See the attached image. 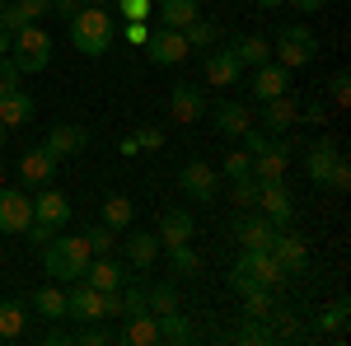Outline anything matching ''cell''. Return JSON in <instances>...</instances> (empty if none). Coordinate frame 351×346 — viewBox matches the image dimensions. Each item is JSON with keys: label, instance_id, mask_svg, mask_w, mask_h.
Listing matches in <instances>:
<instances>
[{"label": "cell", "instance_id": "obj_12", "mask_svg": "<svg viewBox=\"0 0 351 346\" xmlns=\"http://www.w3.org/2000/svg\"><path fill=\"white\" fill-rule=\"evenodd\" d=\"M28 220H33V197H24V187H0V234H24Z\"/></svg>", "mask_w": 351, "mask_h": 346}, {"label": "cell", "instance_id": "obj_34", "mask_svg": "<svg viewBox=\"0 0 351 346\" xmlns=\"http://www.w3.org/2000/svg\"><path fill=\"white\" fill-rule=\"evenodd\" d=\"M155 323H160V342H173V346L192 342V323H188V314H183V309L155 314Z\"/></svg>", "mask_w": 351, "mask_h": 346}, {"label": "cell", "instance_id": "obj_47", "mask_svg": "<svg viewBox=\"0 0 351 346\" xmlns=\"http://www.w3.org/2000/svg\"><path fill=\"white\" fill-rule=\"evenodd\" d=\"M324 187H332V192H347V187H351V164H347V155H337V164H332V173H328Z\"/></svg>", "mask_w": 351, "mask_h": 346}, {"label": "cell", "instance_id": "obj_60", "mask_svg": "<svg viewBox=\"0 0 351 346\" xmlns=\"http://www.w3.org/2000/svg\"><path fill=\"white\" fill-rule=\"evenodd\" d=\"M0 10H5V0H0Z\"/></svg>", "mask_w": 351, "mask_h": 346}, {"label": "cell", "instance_id": "obj_9", "mask_svg": "<svg viewBox=\"0 0 351 346\" xmlns=\"http://www.w3.org/2000/svg\"><path fill=\"white\" fill-rule=\"evenodd\" d=\"M178 187L188 192L192 201H211V197L220 192V169L211 160H188L183 173H178Z\"/></svg>", "mask_w": 351, "mask_h": 346}, {"label": "cell", "instance_id": "obj_20", "mask_svg": "<svg viewBox=\"0 0 351 346\" xmlns=\"http://www.w3.org/2000/svg\"><path fill=\"white\" fill-rule=\"evenodd\" d=\"M84 145H89V132H84L80 122H56L52 132H47V150H52L56 160H66V155H84Z\"/></svg>", "mask_w": 351, "mask_h": 346}, {"label": "cell", "instance_id": "obj_43", "mask_svg": "<svg viewBox=\"0 0 351 346\" xmlns=\"http://www.w3.org/2000/svg\"><path fill=\"white\" fill-rule=\"evenodd\" d=\"M14 89H24V75H19V66H14L10 56H0V99L14 94Z\"/></svg>", "mask_w": 351, "mask_h": 346}, {"label": "cell", "instance_id": "obj_13", "mask_svg": "<svg viewBox=\"0 0 351 346\" xmlns=\"http://www.w3.org/2000/svg\"><path fill=\"white\" fill-rule=\"evenodd\" d=\"M56 155L47 150V145H33V150H24L19 155V183L24 187H47L52 183V173H56Z\"/></svg>", "mask_w": 351, "mask_h": 346}, {"label": "cell", "instance_id": "obj_45", "mask_svg": "<svg viewBox=\"0 0 351 346\" xmlns=\"http://www.w3.org/2000/svg\"><path fill=\"white\" fill-rule=\"evenodd\" d=\"M248 150H230V155H225V164H220V173H225V178H243V173H248Z\"/></svg>", "mask_w": 351, "mask_h": 346}, {"label": "cell", "instance_id": "obj_16", "mask_svg": "<svg viewBox=\"0 0 351 346\" xmlns=\"http://www.w3.org/2000/svg\"><path fill=\"white\" fill-rule=\"evenodd\" d=\"M234 239H239L243 248H271V239H276V225H271L263 211H248V206H243V215L234 220Z\"/></svg>", "mask_w": 351, "mask_h": 346}, {"label": "cell", "instance_id": "obj_7", "mask_svg": "<svg viewBox=\"0 0 351 346\" xmlns=\"http://www.w3.org/2000/svg\"><path fill=\"white\" fill-rule=\"evenodd\" d=\"M145 56H150V66H178V61H188L192 47L188 38H183V28H150V42H145Z\"/></svg>", "mask_w": 351, "mask_h": 346}, {"label": "cell", "instance_id": "obj_29", "mask_svg": "<svg viewBox=\"0 0 351 346\" xmlns=\"http://www.w3.org/2000/svg\"><path fill=\"white\" fill-rule=\"evenodd\" d=\"M230 52L239 56L243 71H253V66L271 61V42H267V38H258V33H248V38H234V42H230Z\"/></svg>", "mask_w": 351, "mask_h": 346}, {"label": "cell", "instance_id": "obj_44", "mask_svg": "<svg viewBox=\"0 0 351 346\" xmlns=\"http://www.w3.org/2000/svg\"><path fill=\"white\" fill-rule=\"evenodd\" d=\"M122 19H155V0H117Z\"/></svg>", "mask_w": 351, "mask_h": 346}, {"label": "cell", "instance_id": "obj_24", "mask_svg": "<svg viewBox=\"0 0 351 346\" xmlns=\"http://www.w3.org/2000/svg\"><path fill=\"white\" fill-rule=\"evenodd\" d=\"M33 220H47V225H66L71 220V197L66 192H56V187H43L38 197H33Z\"/></svg>", "mask_w": 351, "mask_h": 346}, {"label": "cell", "instance_id": "obj_37", "mask_svg": "<svg viewBox=\"0 0 351 346\" xmlns=\"http://www.w3.org/2000/svg\"><path fill=\"white\" fill-rule=\"evenodd\" d=\"M145 304H150V314H169V309H178V291H173V281H155V286H145Z\"/></svg>", "mask_w": 351, "mask_h": 346}, {"label": "cell", "instance_id": "obj_33", "mask_svg": "<svg viewBox=\"0 0 351 346\" xmlns=\"http://www.w3.org/2000/svg\"><path fill=\"white\" fill-rule=\"evenodd\" d=\"M24 328H28V309L19 299H0V342L24 337Z\"/></svg>", "mask_w": 351, "mask_h": 346}, {"label": "cell", "instance_id": "obj_27", "mask_svg": "<svg viewBox=\"0 0 351 346\" xmlns=\"http://www.w3.org/2000/svg\"><path fill=\"white\" fill-rule=\"evenodd\" d=\"M99 220H104L108 230H117V234H122V230H127V225L136 220V206H132V197H122V192H108V197L99 201Z\"/></svg>", "mask_w": 351, "mask_h": 346}, {"label": "cell", "instance_id": "obj_54", "mask_svg": "<svg viewBox=\"0 0 351 346\" xmlns=\"http://www.w3.org/2000/svg\"><path fill=\"white\" fill-rule=\"evenodd\" d=\"M300 14H314V10H324V0H291Z\"/></svg>", "mask_w": 351, "mask_h": 346}, {"label": "cell", "instance_id": "obj_59", "mask_svg": "<svg viewBox=\"0 0 351 346\" xmlns=\"http://www.w3.org/2000/svg\"><path fill=\"white\" fill-rule=\"evenodd\" d=\"M0 187H5V169H0Z\"/></svg>", "mask_w": 351, "mask_h": 346}, {"label": "cell", "instance_id": "obj_11", "mask_svg": "<svg viewBox=\"0 0 351 346\" xmlns=\"http://www.w3.org/2000/svg\"><path fill=\"white\" fill-rule=\"evenodd\" d=\"M248 94H253L258 103H267V99H281V94H291V71H286L281 61H263V66H253Z\"/></svg>", "mask_w": 351, "mask_h": 346}, {"label": "cell", "instance_id": "obj_21", "mask_svg": "<svg viewBox=\"0 0 351 346\" xmlns=\"http://www.w3.org/2000/svg\"><path fill=\"white\" fill-rule=\"evenodd\" d=\"M192 230H197L192 215L183 211V206H169V211L160 215V230H155V234H160V248H178V243H192Z\"/></svg>", "mask_w": 351, "mask_h": 346}, {"label": "cell", "instance_id": "obj_32", "mask_svg": "<svg viewBox=\"0 0 351 346\" xmlns=\"http://www.w3.org/2000/svg\"><path fill=\"white\" fill-rule=\"evenodd\" d=\"M122 342L127 346H155L160 342V323H155V314H132L127 328H122Z\"/></svg>", "mask_w": 351, "mask_h": 346}, {"label": "cell", "instance_id": "obj_35", "mask_svg": "<svg viewBox=\"0 0 351 346\" xmlns=\"http://www.w3.org/2000/svg\"><path fill=\"white\" fill-rule=\"evenodd\" d=\"M183 38H188L192 52H206V47H216V42H220V24H216V19H206V14H197V19L183 28Z\"/></svg>", "mask_w": 351, "mask_h": 346}, {"label": "cell", "instance_id": "obj_22", "mask_svg": "<svg viewBox=\"0 0 351 346\" xmlns=\"http://www.w3.org/2000/svg\"><path fill=\"white\" fill-rule=\"evenodd\" d=\"M337 155H342V150H337L328 136H324V140H314V145L304 150V173H309V183H314V187H324V183H328V173H332Z\"/></svg>", "mask_w": 351, "mask_h": 346}, {"label": "cell", "instance_id": "obj_51", "mask_svg": "<svg viewBox=\"0 0 351 346\" xmlns=\"http://www.w3.org/2000/svg\"><path fill=\"white\" fill-rule=\"evenodd\" d=\"M239 140L248 145V160H253V155H263V150L271 145V136H267V132H258V127H248V132H243Z\"/></svg>", "mask_w": 351, "mask_h": 346}, {"label": "cell", "instance_id": "obj_53", "mask_svg": "<svg viewBox=\"0 0 351 346\" xmlns=\"http://www.w3.org/2000/svg\"><path fill=\"white\" fill-rule=\"evenodd\" d=\"M43 342H47V346H71V342H75V337H71V332H66V328H52V332H47V337H43Z\"/></svg>", "mask_w": 351, "mask_h": 346}, {"label": "cell", "instance_id": "obj_57", "mask_svg": "<svg viewBox=\"0 0 351 346\" xmlns=\"http://www.w3.org/2000/svg\"><path fill=\"white\" fill-rule=\"evenodd\" d=\"M5 136H10V127H0V150H5Z\"/></svg>", "mask_w": 351, "mask_h": 346}, {"label": "cell", "instance_id": "obj_41", "mask_svg": "<svg viewBox=\"0 0 351 346\" xmlns=\"http://www.w3.org/2000/svg\"><path fill=\"white\" fill-rule=\"evenodd\" d=\"M122 314H127V319H132V314H150V304H145V286H127V281H122Z\"/></svg>", "mask_w": 351, "mask_h": 346}, {"label": "cell", "instance_id": "obj_14", "mask_svg": "<svg viewBox=\"0 0 351 346\" xmlns=\"http://www.w3.org/2000/svg\"><path fill=\"white\" fill-rule=\"evenodd\" d=\"M80 281H89L99 295H108V291H122V281H127V267L117 262L112 253H99V258H89V267H84V276Z\"/></svg>", "mask_w": 351, "mask_h": 346}, {"label": "cell", "instance_id": "obj_28", "mask_svg": "<svg viewBox=\"0 0 351 346\" xmlns=\"http://www.w3.org/2000/svg\"><path fill=\"white\" fill-rule=\"evenodd\" d=\"M155 14H160L164 28H188L197 14H202V0H160L155 5Z\"/></svg>", "mask_w": 351, "mask_h": 346}, {"label": "cell", "instance_id": "obj_58", "mask_svg": "<svg viewBox=\"0 0 351 346\" xmlns=\"http://www.w3.org/2000/svg\"><path fill=\"white\" fill-rule=\"evenodd\" d=\"M80 5H108V0H80Z\"/></svg>", "mask_w": 351, "mask_h": 346}, {"label": "cell", "instance_id": "obj_8", "mask_svg": "<svg viewBox=\"0 0 351 346\" xmlns=\"http://www.w3.org/2000/svg\"><path fill=\"white\" fill-rule=\"evenodd\" d=\"M202 75H206L211 89H234V84L243 80V66H239V56L230 52V47H206V56H202Z\"/></svg>", "mask_w": 351, "mask_h": 346}, {"label": "cell", "instance_id": "obj_26", "mask_svg": "<svg viewBox=\"0 0 351 346\" xmlns=\"http://www.w3.org/2000/svg\"><path fill=\"white\" fill-rule=\"evenodd\" d=\"M347 319H351V299H347V295H337L324 314L314 319V332H319V337H337V342H342V337H347Z\"/></svg>", "mask_w": 351, "mask_h": 346}, {"label": "cell", "instance_id": "obj_4", "mask_svg": "<svg viewBox=\"0 0 351 346\" xmlns=\"http://www.w3.org/2000/svg\"><path fill=\"white\" fill-rule=\"evenodd\" d=\"M271 56H276L286 71H304V66L319 56V38H314V28L286 24L281 33H276V42H271Z\"/></svg>", "mask_w": 351, "mask_h": 346}, {"label": "cell", "instance_id": "obj_23", "mask_svg": "<svg viewBox=\"0 0 351 346\" xmlns=\"http://www.w3.org/2000/svg\"><path fill=\"white\" fill-rule=\"evenodd\" d=\"M122 253H127V262H132L136 271H150V267H155V258H160V234L136 230V234H127V239H122Z\"/></svg>", "mask_w": 351, "mask_h": 346}, {"label": "cell", "instance_id": "obj_19", "mask_svg": "<svg viewBox=\"0 0 351 346\" xmlns=\"http://www.w3.org/2000/svg\"><path fill=\"white\" fill-rule=\"evenodd\" d=\"M295 122H300V103L291 99V94H281V99H267V103H263V132H267V136H286Z\"/></svg>", "mask_w": 351, "mask_h": 346}, {"label": "cell", "instance_id": "obj_46", "mask_svg": "<svg viewBox=\"0 0 351 346\" xmlns=\"http://www.w3.org/2000/svg\"><path fill=\"white\" fill-rule=\"evenodd\" d=\"M328 94H332V103H337V108L351 103V75H347V71H337V75L328 80Z\"/></svg>", "mask_w": 351, "mask_h": 346}, {"label": "cell", "instance_id": "obj_56", "mask_svg": "<svg viewBox=\"0 0 351 346\" xmlns=\"http://www.w3.org/2000/svg\"><path fill=\"white\" fill-rule=\"evenodd\" d=\"M0 56H10V33L0 28Z\"/></svg>", "mask_w": 351, "mask_h": 346}, {"label": "cell", "instance_id": "obj_48", "mask_svg": "<svg viewBox=\"0 0 351 346\" xmlns=\"http://www.w3.org/2000/svg\"><path fill=\"white\" fill-rule=\"evenodd\" d=\"M136 150H160V145H164V132H160V127H150V122H145V127H136Z\"/></svg>", "mask_w": 351, "mask_h": 346}, {"label": "cell", "instance_id": "obj_39", "mask_svg": "<svg viewBox=\"0 0 351 346\" xmlns=\"http://www.w3.org/2000/svg\"><path fill=\"white\" fill-rule=\"evenodd\" d=\"M84 243H89L94 258H99V253H112V248H117V230H108V225L99 220L94 230H84Z\"/></svg>", "mask_w": 351, "mask_h": 346}, {"label": "cell", "instance_id": "obj_6", "mask_svg": "<svg viewBox=\"0 0 351 346\" xmlns=\"http://www.w3.org/2000/svg\"><path fill=\"white\" fill-rule=\"evenodd\" d=\"M258 211L267 215L276 230H291V220H295V197H291L286 178H276V183H258Z\"/></svg>", "mask_w": 351, "mask_h": 346}, {"label": "cell", "instance_id": "obj_40", "mask_svg": "<svg viewBox=\"0 0 351 346\" xmlns=\"http://www.w3.org/2000/svg\"><path fill=\"white\" fill-rule=\"evenodd\" d=\"M56 234H61V230H56V225H47V220H28V225H24V243H28V248H38V253H43Z\"/></svg>", "mask_w": 351, "mask_h": 346}, {"label": "cell", "instance_id": "obj_50", "mask_svg": "<svg viewBox=\"0 0 351 346\" xmlns=\"http://www.w3.org/2000/svg\"><path fill=\"white\" fill-rule=\"evenodd\" d=\"M75 342H80V346H108V342H112V332L104 328V323H89V328H84Z\"/></svg>", "mask_w": 351, "mask_h": 346}, {"label": "cell", "instance_id": "obj_31", "mask_svg": "<svg viewBox=\"0 0 351 346\" xmlns=\"http://www.w3.org/2000/svg\"><path fill=\"white\" fill-rule=\"evenodd\" d=\"M33 314H43L47 323H61L66 319V286L56 281V286H43V291L33 295Z\"/></svg>", "mask_w": 351, "mask_h": 346}, {"label": "cell", "instance_id": "obj_3", "mask_svg": "<svg viewBox=\"0 0 351 346\" xmlns=\"http://www.w3.org/2000/svg\"><path fill=\"white\" fill-rule=\"evenodd\" d=\"M10 61L19 66V75H38L52 66V33L43 24H24L19 33H10Z\"/></svg>", "mask_w": 351, "mask_h": 346}, {"label": "cell", "instance_id": "obj_18", "mask_svg": "<svg viewBox=\"0 0 351 346\" xmlns=\"http://www.w3.org/2000/svg\"><path fill=\"white\" fill-rule=\"evenodd\" d=\"M271 253H276V262L286 267V276H300V271L309 267V248H304V239H300V234H291V230H276Z\"/></svg>", "mask_w": 351, "mask_h": 346}, {"label": "cell", "instance_id": "obj_36", "mask_svg": "<svg viewBox=\"0 0 351 346\" xmlns=\"http://www.w3.org/2000/svg\"><path fill=\"white\" fill-rule=\"evenodd\" d=\"M202 253L192 248V243H178V248H169V276H202Z\"/></svg>", "mask_w": 351, "mask_h": 346}, {"label": "cell", "instance_id": "obj_25", "mask_svg": "<svg viewBox=\"0 0 351 346\" xmlns=\"http://www.w3.org/2000/svg\"><path fill=\"white\" fill-rule=\"evenodd\" d=\"M211 127H216L220 136H230V140H239L253 122H248V108L243 103H234V99H225V103H216L211 108Z\"/></svg>", "mask_w": 351, "mask_h": 346}, {"label": "cell", "instance_id": "obj_10", "mask_svg": "<svg viewBox=\"0 0 351 346\" xmlns=\"http://www.w3.org/2000/svg\"><path fill=\"white\" fill-rule=\"evenodd\" d=\"M169 112H173V122H183V127L202 122V117H206V94H202V84L178 80L169 89Z\"/></svg>", "mask_w": 351, "mask_h": 346}, {"label": "cell", "instance_id": "obj_55", "mask_svg": "<svg viewBox=\"0 0 351 346\" xmlns=\"http://www.w3.org/2000/svg\"><path fill=\"white\" fill-rule=\"evenodd\" d=\"M253 5H258V10H281L286 0H253Z\"/></svg>", "mask_w": 351, "mask_h": 346}, {"label": "cell", "instance_id": "obj_38", "mask_svg": "<svg viewBox=\"0 0 351 346\" xmlns=\"http://www.w3.org/2000/svg\"><path fill=\"white\" fill-rule=\"evenodd\" d=\"M230 201L234 206H258V178L253 173H243V178H230Z\"/></svg>", "mask_w": 351, "mask_h": 346}, {"label": "cell", "instance_id": "obj_15", "mask_svg": "<svg viewBox=\"0 0 351 346\" xmlns=\"http://www.w3.org/2000/svg\"><path fill=\"white\" fill-rule=\"evenodd\" d=\"M230 286H234V295L243 299V314H248V319H271V309H276V299H271V286H258V281H248V276H234V271H230Z\"/></svg>", "mask_w": 351, "mask_h": 346}, {"label": "cell", "instance_id": "obj_2", "mask_svg": "<svg viewBox=\"0 0 351 346\" xmlns=\"http://www.w3.org/2000/svg\"><path fill=\"white\" fill-rule=\"evenodd\" d=\"M89 243L84 234H56L47 248H43V267H47V276H56L61 286H71V281H80L84 267H89Z\"/></svg>", "mask_w": 351, "mask_h": 346}, {"label": "cell", "instance_id": "obj_49", "mask_svg": "<svg viewBox=\"0 0 351 346\" xmlns=\"http://www.w3.org/2000/svg\"><path fill=\"white\" fill-rule=\"evenodd\" d=\"M122 38H127L132 47H145V42H150V19H127Z\"/></svg>", "mask_w": 351, "mask_h": 346}, {"label": "cell", "instance_id": "obj_52", "mask_svg": "<svg viewBox=\"0 0 351 346\" xmlns=\"http://www.w3.org/2000/svg\"><path fill=\"white\" fill-rule=\"evenodd\" d=\"M300 122H309V127H328L324 103H319V99H314V103H304V108H300Z\"/></svg>", "mask_w": 351, "mask_h": 346}, {"label": "cell", "instance_id": "obj_30", "mask_svg": "<svg viewBox=\"0 0 351 346\" xmlns=\"http://www.w3.org/2000/svg\"><path fill=\"white\" fill-rule=\"evenodd\" d=\"M28 122H33V99H28L24 89L5 94L0 99V127H28Z\"/></svg>", "mask_w": 351, "mask_h": 346}, {"label": "cell", "instance_id": "obj_5", "mask_svg": "<svg viewBox=\"0 0 351 346\" xmlns=\"http://www.w3.org/2000/svg\"><path fill=\"white\" fill-rule=\"evenodd\" d=\"M234 276H248V281H258V286H281V281H286V267L276 262L271 248H243L239 262H234Z\"/></svg>", "mask_w": 351, "mask_h": 346}, {"label": "cell", "instance_id": "obj_17", "mask_svg": "<svg viewBox=\"0 0 351 346\" xmlns=\"http://www.w3.org/2000/svg\"><path fill=\"white\" fill-rule=\"evenodd\" d=\"M286 169H291V145L286 140H271L263 155H253L248 164V173L258 178V183H276V178H286Z\"/></svg>", "mask_w": 351, "mask_h": 346}, {"label": "cell", "instance_id": "obj_1", "mask_svg": "<svg viewBox=\"0 0 351 346\" xmlns=\"http://www.w3.org/2000/svg\"><path fill=\"white\" fill-rule=\"evenodd\" d=\"M117 38V24H112L108 5H80L71 14V47L80 56H104Z\"/></svg>", "mask_w": 351, "mask_h": 346}, {"label": "cell", "instance_id": "obj_42", "mask_svg": "<svg viewBox=\"0 0 351 346\" xmlns=\"http://www.w3.org/2000/svg\"><path fill=\"white\" fill-rule=\"evenodd\" d=\"M234 342H243V346H267L271 332L263 328V319H243V328L234 332Z\"/></svg>", "mask_w": 351, "mask_h": 346}]
</instances>
